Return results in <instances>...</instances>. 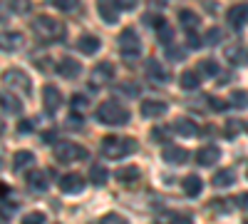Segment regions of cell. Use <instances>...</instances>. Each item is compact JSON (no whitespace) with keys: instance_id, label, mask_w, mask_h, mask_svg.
<instances>
[{"instance_id":"2e32d148","label":"cell","mask_w":248,"mask_h":224,"mask_svg":"<svg viewBox=\"0 0 248 224\" xmlns=\"http://www.w3.org/2000/svg\"><path fill=\"white\" fill-rule=\"evenodd\" d=\"M164 162H169V165H184L186 159H189V152H186L184 147H176V145H169L167 150L161 152Z\"/></svg>"},{"instance_id":"f1b7e54d","label":"cell","mask_w":248,"mask_h":224,"mask_svg":"<svg viewBox=\"0 0 248 224\" xmlns=\"http://www.w3.org/2000/svg\"><path fill=\"white\" fill-rule=\"evenodd\" d=\"M23 45V35L20 33H5L3 35V50H15Z\"/></svg>"},{"instance_id":"816d5d0a","label":"cell","mask_w":248,"mask_h":224,"mask_svg":"<svg viewBox=\"0 0 248 224\" xmlns=\"http://www.w3.org/2000/svg\"><path fill=\"white\" fill-rule=\"evenodd\" d=\"M246 177H248V172H246Z\"/></svg>"},{"instance_id":"f35d334b","label":"cell","mask_w":248,"mask_h":224,"mask_svg":"<svg viewBox=\"0 0 248 224\" xmlns=\"http://www.w3.org/2000/svg\"><path fill=\"white\" fill-rule=\"evenodd\" d=\"M144 23H147V25H154V28L159 30L164 23H167V20H164L161 15H144Z\"/></svg>"},{"instance_id":"8992f818","label":"cell","mask_w":248,"mask_h":224,"mask_svg":"<svg viewBox=\"0 0 248 224\" xmlns=\"http://www.w3.org/2000/svg\"><path fill=\"white\" fill-rule=\"evenodd\" d=\"M3 80H5V83H8L13 90H20V92H25V95H30V90H32L30 77H28L23 70H17V68H13V70H5Z\"/></svg>"},{"instance_id":"5b68a950","label":"cell","mask_w":248,"mask_h":224,"mask_svg":"<svg viewBox=\"0 0 248 224\" xmlns=\"http://www.w3.org/2000/svg\"><path fill=\"white\" fill-rule=\"evenodd\" d=\"M119 50H122V55L127 60H137L141 55V40H139V35L132 28L119 33Z\"/></svg>"},{"instance_id":"4316f807","label":"cell","mask_w":248,"mask_h":224,"mask_svg":"<svg viewBox=\"0 0 248 224\" xmlns=\"http://www.w3.org/2000/svg\"><path fill=\"white\" fill-rule=\"evenodd\" d=\"M147 72H149V75H152V77L156 80V83H167V80H169V72L164 70V68H161V65L156 63L154 57H152L149 63H147Z\"/></svg>"},{"instance_id":"7402d4cb","label":"cell","mask_w":248,"mask_h":224,"mask_svg":"<svg viewBox=\"0 0 248 224\" xmlns=\"http://www.w3.org/2000/svg\"><path fill=\"white\" fill-rule=\"evenodd\" d=\"M179 83H181L184 90H199V87H201V75H199L196 70H189V72L181 75Z\"/></svg>"},{"instance_id":"8d00e7d4","label":"cell","mask_w":248,"mask_h":224,"mask_svg":"<svg viewBox=\"0 0 248 224\" xmlns=\"http://www.w3.org/2000/svg\"><path fill=\"white\" fill-rule=\"evenodd\" d=\"M87 105H90V100H87L85 95H75V97H72V107H75V112H82Z\"/></svg>"},{"instance_id":"6da1fadb","label":"cell","mask_w":248,"mask_h":224,"mask_svg":"<svg viewBox=\"0 0 248 224\" xmlns=\"http://www.w3.org/2000/svg\"><path fill=\"white\" fill-rule=\"evenodd\" d=\"M97 120L102 125H109V127H119V125H127L129 122V112L127 107H122L117 100H105L99 107H97Z\"/></svg>"},{"instance_id":"4dcf8cb0","label":"cell","mask_w":248,"mask_h":224,"mask_svg":"<svg viewBox=\"0 0 248 224\" xmlns=\"http://www.w3.org/2000/svg\"><path fill=\"white\" fill-rule=\"evenodd\" d=\"M139 177V167H122V170H117V179H122V182H134Z\"/></svg>"},{"instance_id":"836d02e7","label":"cell","mask_w":248,"mask_h":224,"mask_svg":"<svg viewBox=\"0 0 248 224\" xmlns=\"http://www.w3.org/2000/svg\"><path fill=\"white\" fill-rule=\"evenodd\" d=\"M10 8H13V13H17V15L30 13V0H10Z\"/></svg>"},{"instance_id":"ac0fdd59","label":"cell","mask_w":248,"mask_h":224,"mask_svg":"<svg viewBox=\"0 0 248 224\" xmlns=\"http://www.w3.org/2000/svg\"><path fill=\"white\" fill-rule=\"evenodd\" d=\"M99 37L97 35H90V33H85L79 40H77V48H79V52H85V55H94L97 50H99Z\"/></svg>"},{"instance_id":"b9f144b4","label":"cell","mask_w":248,"mask_h":224,"mask_svg":"<svg viewBox=\"0 0 248 224\" xmlns=\"http://www.w3.org/2000/svg\"><path fill=\"white\" fill-rule=\"evenodd\" d=\"M174 224H194L189 214H174Z\"/></svg>"},{"instance_id":"7a4b0ae2","label":"cell","mask_w":248,"mask_h":224,"mask_svg":"<svg viewBox=\"0 0 248 224\" xmlns=\"http://www.w3.org/2000/svg\"><path fill=\"white\" fill-rule=\"evenodd\" d=\"M137 152V139H129V137H117V135H109L102 139V155L109 157V159H122L127 155H134Z\"/></svg>"},{"instance_id":"5bb4252c","label":"cell","mask_w":248,"mask_h":224,"mask_svg":"<svg viewBox=\"0 0 248 224\" xmlns=\"http://www.w3.org/2000/svg\"><path fill=\"white\" fill-rule=\"evenodd\" d=\"M57 72H60L62 77H67V80H75V77L82 72V65L77 63L75 57H62L60 65H57Z\"/></svg>"},{"instance_id":"bcb514c9","label":"cell","mask_w":248,"mask_h":224,"mask_svg":"<svg viewBox=\"0 0 248 224\" xmlns=\"http://www.w3.org/2000/svg\"><path fill=\"white\" fill-rule=\"evenodd\" d=\"M171 60H184V50H179V48H171Z\"/></svg>"},{"instance_id":"9c48e42d","label":"cell","mask_w":248,"mask_h":224,"mask_svg":"<svg viewBox=\"0 0 248 224\" xmlns=\"http://www.w3.org/2000/svg\"><path fill=\"white\" fill-rule=\"evenodd\" d=\"M25 182H28L30 192H37V194H40V192H45V190L50 187V174L43 172V170H32V172H28Z\"/></svg>"},{"instance_id":"ab89813d","label":"cell","mask_w":248,"mask_h":224,"mask_svg":"<svg viewBox=\"0 0 248 224\" xmlns=\"http://www.w3.org/2000/svg\"><path fill=\"white\" fill-rule=\"evenodd\" d=\"M17 132H20V135L32 132V120H20V122H17Z\"/></svg>"},{"instance_id":"277c9868","label":"cell","mask_w":248,"mask_h":224,"mask_svg":"<svg viewBox=\"0 0 248 224\" xmlns=\"http://www.w3.org/2000/svg\"><path fill=\"white\" fill-rule=\"evenodd\" d=\"M55 157L60 162H79V159H87V150L77 145V142H70V139H62V142H55Z\"/></svg>"},{"instance_id":"9a60e30c","label":"cell","mask_w":248,"mask_h":224,"mask_svg":"<svg viewBox=\"0 0 248 224\" xmlns=\"http://www.w3.org/2000/svg\"><path fill=\"white\" fill-rule=\"evenodd\" d=\"M164 112H169V105L164 100H144L141 103V115L144 117H159Z\"/></svg>"},{"instance_id":"8fae6325","label":"cell","mask_w":248,"mask_h":224,"mask_svg":"<svg viewBox=\"0 0 248 224\" xmlns=\"http://www.w3.org/2000/svg\"><path fill=\"white\" fill-rule=\"evenodd\" d=\"M218 159H221V150L216 145H206V147H201L196 152V162L201 167H211V165H216Z\"/></svg>"},{"instance_id":"3957f363","label":"cell","mask_w":248,"mask_h":224,"mask_svg":"<svg viewBox=\"0 0 248 224\" xmlns=\"http://www.w3.org/2000/svg\"><path fill=\"white\" fill-rule=\"evenodd\" d=\"M32 30L43 37V40H60L62 33H65V25L60 23L57 17H50V15H37L32 20Z\"/></svg>"},{"instance_id":"4fadbf2b","label":"cell","mask_w":248,"mask_h":224,"mask_svg":"<svg viewBox=\"0 0 248 224\" xmlns=\"http://www.w3.org/2000/svg\"><path fill=\"white\" fill-rule=\"evenodd\" d=\"M226 17H229V23H231L233 28H243V25L248 23V3H238V5L229 8Z\"/></svg>"},{"instance_id":"44dd1931","label":"cell","mask_w":248,"mask_h":224,"mask_svg":"<svg viewBox=\"0 0 248 224\" xmlns=\"http://www.w3.org/2000/svg\"><path fill=\"white\" fill-rule=\"evenodd\" d=\"M179 23L186 28V30H194L201 25V17L194 13V10H179Z\"/></svg>"},{"instance_id":"e0dca14e","label":"cell","mask_w":248,"mask_h":224,"mask_svg":"<svg viewBox=\"0 0 248 224\" xmlns=\"http://www.w3.org/2000/svg\"><path fill=\"white\" fill-rule=\"evenodd\" d=\"M174 130H176V135H181V137H196L199 135V125L194 120H189V117H179L176 122H174Z\"/></svg>"},{"instance_id":"60d3db41","label":"cell","mask_w":248,"mask_h":224,"mask_svg":"<svg viewBox=\"0 0 248 224\" xmlns=\"http://www.w3.org/2000/svg\"><path fill=\"white\" fill-rule=\"evenodd\" d=\"M186 45H189V48H199V45H201V40H199V35L189 30V33H186Z\"/></svg>"},{"instance_id":"d590c367","label":"cell","mask_w":248,"mask_h":224,"mask_svg":"<svg viewBox=\"0 0 248 224\" xmlns=\"http://www.w3.org/2000/svg\"><path fill=\"white\" fill-rule=\"evenodd\" d=\"M23 224H45V214L43 212H30L23 217Z\"/></svg>"},{"instance_id":"7c38bea8","label":"cell","mask_w":248,"mask_h":224,"mask_svg":"<svg viewBox=\"0 0 248 224\" xmlns=\"http://www.w3.org/2000/svg\"><path fill=\"white\" fill-rule=\"evenodd\" d=\"M60 190L65 194H79L85 190V179L79 174H65V177H60Z\"/></svg>"},{"instance_id":"f907efd6","label":"cell","mask_w":248,"mask_h":224,"mask_svg":"<svg viewBox=\"0 0 248 224\" xmlns=\"http://www.w3.org/2000/svg\"><path fill=\"white\" fill-rule=\"evenodd\" d=\"M243 224H248V222H243Z\"/></svg>"},{"instance_id":"1f68e13d","label":"cell","mask_w":248,"mask_h":224,"mask_svg":"<svg viewBox=\"0 0 248 224\" xmlns=\"http://www.w3.org/2000/svg\"><path fill=\"white\" fill-rule=\"evenodd\" d=\"M47 3H50L52 8L62 10V13H70V10L77 8V0H47Z\"/></svg>"},{"instance_id":"e575fe53","label":"cell","mask_w":248,"mask_h":224,"mask_svg":"<svg viewBox=\"0 0 248 224\" xmlns=\"http://www.w3.org/2000/svg\"><path fill=\"white\" fill-rule=\"evenodd\" d=\"M156 35H159V40H161L164 45H167V43H171V40H174V30H171L167 23H164V25L156 30Z\"/></svg>"},{"instance_id":"74e56055","label":"cell","mask_w":248,"mask_h":224,"mask_svg":"<svg viewBox=\"0 0 248 224\" xmlns=\"http://www.w3.org/2000/svg\"><path fill=\"white\" fill-rule=\"evenodd\" d=\"M221 37H223V33H221L218 28H211L209 35H206V43H209V45H216V43H221Z\"/></svg>"},{"instance_id":"d6986e66","label":"cell","mask_w":248,"mask_h":224,"mask_svg":"<svg viewBox=\"0 0 248 224\" xmlns=\"http://www.w3.org/2000/svg\"><path fill=\"white\" fill-rule=\"evenodd\" d=\"M226 57H229L231 65H246V63H248V48H243V45H231L229 50H226Z\"/></svg>"},{"instance_id":"484cf974","label":"cell","mask_w":248,"mask_h":224,"mask_svg":"<svg viewBox=\"0 0 248 224\" xmlns=\"http://www.w3.org/2000/svg\"><path fill=\"white\" fill-rule=\"evenodd\" d=\"M201 177H196V174H189L184 179V192L189 194V197H199L201 194Z\"/></svg>"},{"instance_id":"7dc6e473","label":"cell","mask_w":248,"mask_h":224,"mask_svg":"<svg viewBox=\"0 0 248 224\" xmlns=\"http://www.w3.org/2000/svg\"><path fill=\"white\" fill-rule=\"evenodd\" d=\"M147 3H149V5H156V8H164L169 0H147Z\"/></svg>"},{"instance_id":"f6af8a7d","label":"cell","mask_w":248,"mask_h":224,"mask_svg":"<svg viewBox=\"0 0 248 224\" xmlns=\"http://www.w3.org/2000/svg\"><path fill=\"white\" fill-rule=\"evenodd\" d=\"M122 90H124V95H137V85H122Z\"/></svg>"},{"instance_id":"cb8c5ba5","label":"cell","mask_w":248,"mask_h":224,"mask_svg":"<svg viewBox=\"0 0 248 224\" xmlns=\"http://www.w3.org/2000/svg\"><path fill=\"white\" fill-rule=\"evenodd\" d=\"M3 112H13V115L23 112V103L13 92H3Z\"/></svg>"},{"instance_id":"7bdbcfd3","label":"cell","mask_w":248,"mask_h":224,"mask_svg":"<svg viewBox=\"0 0 248 224\" xmlns=\"http://www.w3.org/2000/svg\"><path fill=\"white\" fill-rule=\"evenodd\" d=\"M117 5L122 10H132V8H137V0H117Z\"/></svg>"},{"instance_id":"83f0119b","label":"cell","mask_w":248,"mask_h":224,"mask_svg":"<svg viewBox=\"0 0 248 224\" xmlns=\"http://www.w3.org/2000/svg\"><path fill=\"white\" fill-rule=\"evenodd\" d=\"M107 179H109V172L102 167V165H92V167H90V182H92V185L102 187Z\"/></svg>"},{"instance_id":"30bf717a","label":"cell","mask_w":248,"mask_h":224,"mask_svg":"<svg viewBox=\"0 0 248 224\" xmlns=\"http://www.w3.org/2000/svg\"><path fill=\"white\" fill-rule=\"evenodd\" d=\"M43 105H45V110H47L50 115L60 110V105H62V92H60L55 85H45V87H43Z\"/></svg>"},{"instance_id":"ffe728a7","label":"cell","mask_w":248,"mask_h":224,"mask_svg":"<svg viewBox=\"0 0 248 224\" xmlns=\"http://www.w3.org/2000/svg\"><path fill=\"white\" fill-rule=\"evenodd\" d=\"M35 162V155L32 152H28V150H20V152H15V157H13V170H25V167H30Z\"/></svg>"},{"instance_id":"c3c4849f","label":"cell","mask_w":248,"mask_h":224,"mask_svg":"<svg viewBox=\"0 0 248 224\" xmlns=\"http://www.w3.org/2000/svg\"><path fill=\"white\" fill-rule=\"evenodd\" d=\"M238 205H241L243 209H248V194H241V197H238Z\"/></svg>"},{"instance_id":"ee69618b","label":"cell","mask_w":248,"mask_h":224,"mask_svg":"<svg viewBox=\"0 0 248 224\" xmlns=\"http://www.w3.org/2000/svg\"><path fill=\"white\" fill-rule=\"evenodd\" d=\"M152 132H154V139H167V130L164 127H154Z\"/></svg>"},{"instance_id":"d4e9b609","label":"cell","mask_w":248,"mask_h":224,"mask_svg":"<svg viewBox=\"0 0 248 224\" xmlns=\"http://www.w3.org/2000/svg\"><path fill=\"white\" fill-rule=\"evenodd\" d=\"M199 75L203 77H216L218 75V63L214 57H203L201 63H199Z\"/></svg>"},{"instance_id":"ba28073f","label":"cell","mask_w":248,"mask_h":224,"mask_svg":"<svg viewBox=\"0 0 248 224\" xmlns=\"http://www.w3.org/2000/svg\"><path fill=\"white\" fill-rule=\"evenodd\" d=\"M97 10H99V17L105 20V23L114 25L117 20H119V5H117V0H97Z\"/></svg>"},{"instance_id":"f546056e","label":"cell","mask_w":248,"mask_h":224,"mask_svg":"<svg viewBox=\"0 0 248 224\" xmlns=\"http://www.w3.org/2000/svg\"><path fill=\"white\" fill-rule=\"evenodd\" d=\"M229 105L231 107H246L248 105V92H243V90H236V92H231V97H229Z\"/></svg>"},{"instance_id":"52a82bcc","label":"cell","mask_w":248,"mask_h":224,"mask_svg":"<svg viewBox=\"0 0 248 224\" xmlns=\"http://www.w3.org/2000/svg\"><path fill=\"white\" fill-rule=\"evenodd\" d=\"M114 77V65L112 63H99L92 72H90V87H105L109 85V80Z\"/></svg>"},{"instance_id":"603a6c76","label":"cell","mask_w":248,"mask_h":224,"mask_svg":"<svg viewBox=\"0 0 248 224\" xmlns=\"http://www.w3.org/2000/svg\"><path fill=\"white\" fill-rule=\"evenodd\" d=\"M211 182H214V187H218V190H221V187H231L233 182H236V174H233L231 170H218Z\"/></svg>"},{"instance_id":"681fc988","label":"cell","mask_w":248,"mask_h":224,"mask_svg":"<svg viewBox=\"0 0 248 224\" xmlns=\"http://www.w3.org/2000/svg\"><path fill=\"white\" fill-rule=\"evenodd\" d=\"M243 127H246V132H248V122H246V125H243Z\"/></svg>"},{"instance_id":"d6a6232c","label":"cell","mask_w":248,"mask_h":224,"mask_svg":"<svg viewBox=\"0 0 248 224\" xmlns=\"http://www.w3.org/2000/svg\"><path fill=\"white\" fill-rule=\"evenodd\" d=\"M99 224H129V222L124 219L122 214H117V212H109V214H105L99 219Z\"/></svg>"}]
</instances>
